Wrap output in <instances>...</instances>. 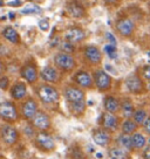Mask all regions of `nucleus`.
Instances as JSON below:
<instances>
[{
    "instance_id": "1",
    "label": "nucleus",
    "mask_w": 150,
    "mask_h": 159,
    "mask_svg": "<svg viewBox=\"0 0 150 159\" xmlns=\"http://www.w3.org/2000/svg\"><path fill=\"white\" fill-rule=\"evenodd\" d=\"M38 96L45 104H52L59 101L58 90L50 85H40L38 89Z\"/></svg>"
},
{
    "instance_id": "2",
    "label": "nucleus",
    "mask_w": 150,
    "mask_h": 159,
    "mask_svg": "<svg viewBox=\"0 0 150 159\" xmlns=\"http://www.w3.org/2000/svg\"><path fill=\"white\" fill-rule=\"evenodd\" d=\"M54 62L55 65L62 70H72L75 66L74 59L68 53H65V52L55 55Z\"/></svg>"
},
{
    "instance_id": "3",
    "label": "nucleus",
    "mask_w": 150,
    "mask_h": 159,
    "mask_svg": "<svg viewBox=\"0 0 150 159\" xmlns=\"http://www.w3.org/2000/svg\"><path fill=\"white\" fill-rule=\"evenodd\" d=\"M35 142H36V144L40 149L45 150V151H50V150H53L55 148L54 139L52 138V136L49 134H47L45 131L39 132L36 134Z\"/></svg>"
},
{
    "instance_id": "4",
    "label": "nucleus",
    "mask_w": 150,
    "mask_h": 159,
    "mask_svg": "<svg viewBox=\"0 0 150 159\" xmlns=\"http://www.w3.org/2000/svg\"><path fill=\"white\" fill-rule=\"evenodd\" d=\"M0 115H1V118L12 122L18 118V112L13 103L11 102H2L0 105Z\"/></svg>"
},
{
    "instance_id": "5",
    "label": "nucleus",
    "mask_w": 150,
    "mask_h": 159,
    "mask_svg": "<svg viewBox=\"0 0 150 159\" xmlns=\"http://www.w3.org/2000/svg\"><path fill=\"white\" fill-rule=\"evenodd\" d=\"M1 137H2V140L5 142L6 144L12 145L14 144L18 139V131L10 124H6L2 126L1 129Z\"/></svg>"
},
{
    "instance_id": "6",
    "label": "nucleus",
    "mask_w": 150,
    "mask_h": 159,
    "mask_svg": "<svg viewBox=\"0 0 150 159\" xmlns=\"http://www.w3.org/2000/svg\"><path fill=\"white\" fill-rule=\"evenodd\" d=\"M85 30L80 28V27H70L66 30L65 33V38L67 41H69L72 43H75V42H80L85 39Z\"/></svg>"
},
{
    "instance_id": "7",
    "label": "nucleus",
    "mask_w": 150,
    "mask_h": 159,
    "mask_svg": "<svg viewBox=\"0 0 150 159\" xmlns=\"http://www.w3.org/2000/svg\"><path fill=\"white\" fill-rule=\"evenodd\" d=\"M95 84L100 90H107L110 88L111 80L110 76L103 70H99L95 74Z\"/></svg>"
},
{
    "instance_id": "8",
    "label": "nucleus",
    "mask_w": 150,
    "mask_h": 159,
    "mask_svg": "<svg viewBox=\"0 0 150 159\" xmlns=\"http://www.w3.org/2000/svg\"><path fill=\"white\" fill-rule=\"evenodd\" d=\"M65 97L66 99L73 103V102H81L85 98V93L79 88H75V87H68L65 90Z\"/></svg>"
},
{
    "instance_id": "9",
    "label": "nucleus",
    "mask_w": 150,
    "mask_h": 159,
    "mask_svg": "<svg viewBox=\"0 0 150 159\" xmlns=\"http://www.w3.org/2000/svg\"><path fill=\"white\" fill-rule=\"evenodd\" d=\"M32 123H33V126L39 130H46L49 128L50 122H49V117L45 114V112H41V111H38L36 115L34 116V118L32 119Z\"/></svg>"
},
{
    "instance_id": "10",
    "label": "nucleus",
    "mask_w": 150,
    "mask_h": 159,
    "mask_svg": "<svg viewBox=\"0 0 150 159\" xmlns=\"http://www.w3.org/2000/svg\"><path fill=\"white\" fill-rule=\"evenodd\" d=\"M102 126L110 131H115L119 128V118L111 112H105L102 116Z\"/></svg>"
},
{
    "instance_id": "11",
    "label": "nucleus",
    "mask_w": 150,
    "mask_h": 159,
    "mask_svg": "<svg viewBox=\"0 0 150 159\" xmlns=\"http://www.w3.org/2000/svg\"><path fill=\"white\" fill-rule=\"evenodd\" d=\"M116 28L120 32V34L124 35V36H128L130 35L133 32H134V28H135V25L133 22V20L130 19H121L119 20V22L116 24Z\"/></svg>"
},
{
    "instance_id": "12",
    "label": "nucleus",
    "mask_w": 150,
    "mask_h": 159,
    "mask_svg": "<svg viewBox=\"0 0 150 159\" xmlns=\"http://www.w3.org/2000/svg\"><path fill=\"white\" fill-rule=\"evenodd\" d=\"M36 112H38V107L34 99H27L22 104V115L26 119H33Z\"/></svg>"
},
{
    "instance_id": "13",
    "label": "nucleus",
    "mask_w": 150,
    "mask_h": 159,
    "mask_svg": "<svg viewBox=\"0 0 150 159\" xmlns=\"http://www.w3.org/2000/svg\"><path fill=\"white\" fill-rule=\"evenodd\" d=\"M125 85L131 93H141L143 83L140 80V77H137L136 75H130L129 77L125 80Z\"/></svg>"
},
{
    "instance_id": "14",
    "label": "nucleus",
    "mask_w": 150,
    "mask_h": 159,
    "mask_svg": "<svg viewBox=\"0 0 150 159\" xmlns=\"http://www.w3.org/2000/svg\"><path fill=\"white\" fill-rule=\"evenodd\" d=\"M21 76L26 81H28V83H33L38 79V73H36V69H35L34 66L26 65L21 68Z\"/></svg>"
},
{
    "instance_id": "15",
    "label": "nucleus",
    "mask_w": 150,
    "mask_h": 159,
    "mask_svg": "<svg viewBox=\"0 0 150 159\" xmlns=\"http://www.w3.org/2000/svg\"><path fill=\"white\" fill-rule=\"evenodd\" d=\"M93 139H94V142L96 144L100 145V146H103V148L107 146L110 142L109 134H107L105 130H95L93 132Z\"/></svg>"
},
{
    "instance_id": "16",
    "label": "nucleus",
    "mask_w": 150,
    "mask_h": 159,
    "mask_svg": "<svg viewBox=\"0 0 150 159\" xmlns=\"http://www.w3.org/2000/svg\"><path fill=\"white\" fill-rule=\"evenodd\" d=\"M85 56L90 63L97 65L99 62H101V53L96 47H87L85 49Z\"/></svg>"
},
{
    "instance_id": "17",
    "label": "nucleus",
    "mask_w": 150,
    "mask_h": 159,
    "mask_svg": "<svg viewBox=\"0 0 150 159\" xmlns=\"http://www.w3.org/2000/svg\"><path fill=\"white\" fill-rule=\"evenodd\" d=\"M67 12L73 18H81L85 15V8L79 2H75V1L67 5Z\"/></svg>"
},
{
    "instance_id": "18",
    "label": "nucleus",
    "mask_w": 150,
    "mask_h": 159,
    "mask_svg": "<svg viewBox=\"0 0 150 159\" xmlns=\"http://www.w3.org/2000/svg\"><path fill=\"white\" fill-rule=\"evenodd\" d=\"M41 77L42 80H45L47 82H56L58 80H59V74H58V71L53 68V67H45L42 71H41Z\"/></svg>"
},
{
    "instance_id": "19",
    "label": "nucleus",
    "mask_w": 150,
    "mask_h": 159,
    "mask_svg": "<svg viewBox=\"0 0 150 159\" xmlns=\"http://www.w3.org/2000/svg\"><path fill=\"white\" fill-rule=\"evenodd\" d=\"M75 81L76 83L81 87H85V88H89L93 84V80L90 77V75L87 71H80L75 75Z\"/></svg>"
},
{
    "instance_id": "20",
    "label": "nucleus",
    "mask_w": 150,
    "mask_h": 159,
    "mask_svg": "<svg viewBox=\"0 0 150 159\" xmlns=\"http://www.w3.org/2000/svg\"><path fill=\"white\" fill-rule=\"evenodd\" d=\"M26 93H27V89H26V85L24 83H16L14 84V87L12 88L11 90V95H12V97L15 99H21L24 98L26 96Z\"/></svg>"
},
{
    "instance_id": "21",
    "label": "nucleus",
    "mask_w": 150,
    "mask_h": 159,
    "mask_svg": "<svg viewBox=\"0 0 150 159\" xmlns=\"http://www.w3.org/2000/svg\"><path fill=\"white\" fill-rule=\"evenodd\" d=\"M127 151L128 150L123 149L121 146L113 148L109 150V157L110 159H129V154Z\"/></svg>"
},
{
    "instance_id": "22",
    "label": "nucleus",
    "mask_w": 150,
    "mask_h": 159,
    "mask_svg": "<svg viewBox=\"0 0 150 159\" xmlns=\"http://www.w3.org/2000/svg\"><path fill=\"white\" fill-rule=\"evenodd\" d=\"M2 35L6 40H8L12 43H19L20 42V36L16 33V30L12 27H6L2 32Z\"/></svg>"
},
{
    "instance_id": "23",
    "label": "nucleus",
    "mask_w": 150,
    "mask_h": 159,
    "mask_svg": "<svg viewBox=\"0 0 150 159\" xmlns=\"http://www.w3.org/2000/svg\"><path fill=\"white\" fill-rule=\"evenodd\" d=\"M105 108L108 112H111V114H115L117 110L120 109V103L119 101L114 97H107L105 99Z\"/></svg>"
},
{
    "instance_id": "24",
    "label": "nucleus",
    "mask_w": 150,
    "mask_h": 159,
    "mask_svg": "<svg viewBox=\"0 0 150 159\" xmlns=\"http://www.w3.org/2000/svg\"><path fill=\"white\" fill-rule=\"evenodd\" d=\"M117 143H119V145H120L121 148H123V149H125V150H131V148H134L130 134H121V136H119Z\"/></svg>"
},
{
    "instance_id": "25",
    "label": "nucleus",
    "mask_w": 150,
    "mask_h": 159,
    "mask_svg": "<svg viewBox=\"0 0 150 159\" xmlns=\"http://www.w3.org/2000/svg\"><path fill=\"white\" fill-rule=\"evenodd\" d=\"M131 142H133V146H134L135 149H142V148L145 145L144 136L141 134H131Z\"/></svg>"
},
{
    "instance_id": "26",
    "label": "nucleus",
    "mask_w": 150,
    "mask_h": 159,
    "mask_svg": "<svg viewBox=\"0 0 150 159\" xmlns=\"http://www.w3.org/2000/svg\"><path fill=\"white\" fill-rule=\"evenodd\" d=\"M136 129H137V124H136L135 120H131V119H127L122 125V131L127 134H134Z\"/></svg>"
},
{
    "instance_id": "27",
    "label": "nucleus",
    "mask_w": 150,
    "mask_h": 159,
    "mask_svg": "<svg viewBox=\"0 0 150 159\" xmlns=\"http://www.w3.org/2000/svg\"><path fill=\"white\" fill-rule=\"evenodd\" d=\"M69 109L74 115L83 114V111H85V109H86L85 102L81 101V102H73V103H69Z\"/></svg>"
},
{
    "instance_id": "28",
    "label": "nucleus",
    "mask_w": 150,
    "mask_h": 159,
    "mask_svg": "<svg viewBox=\"0 0 150 159\" xmlns=\"http://www.w3.org/2000/svg\"><path fill=\"white\" fill-rule=\"evenodd\" d=\"M122 112H123V116L127 117V118H129L131 117V115H134V109H133V104H131V102H130L129 99H124L123 102H122Z\"/></svg>"
},
{
    "instance_id": "29",
    "label": "nucleus",
    "mask_w": 150,
    "mask_h": 159,
    "mask_svg": "<svg viewBox=\"0 0 150 159\" xmlns=\"http://www.w3.org/2000/svg\"><path fill=\"white\" fill-rule=\"evenodd\" d=\"M147 112L143 109H138L134 112V120L137 124H144V122L147 120Z\"/></svg>"
},
{
    "instance_id": "30",
    "label": "nucleus",
    "mask_w": 150,
    "mask_h": 159,
    "mask_svg": "<svg viewBox=\"0 0 150 159\" xmlns=\"http://www.w3.org/2000/svg\"><path fill=\"white\" fill-rule=\"evenodd\" d=\"M41 11L42 10L38 5L32 4V5L26 6L24 10H21V13L22 14H38V13H41Z\"/></svg>"
},
{
    "instance_id": "31",
    "label": "nucleus",
    "mask_w": 150,
    "mask_h": 159,
    "mask_svg": "<svg viewBox=\"0 0 150 159\" xmlns=\"http://www.w3.org/2000/svg\"><path fill=\"white\" fill-rule=\"evenodd\" d=\"M61 49H62V52L70 54V53H73V52L75 50L74 43H72V42H69V41H65V42L61 45Z\"/></svg>"
},
{
    "instance_id": "32",
    "label": "nucleus",
    "mask_w": 150,
    "mask_h": 159,
    "mask_svg": "<svg viewBox=\"0 0 150 159\" xmlns=\"http://www.w3.org/2000/svg\"><path fill=\"white\" fill-rule=\"evenodd\" d=\"M105 52L109 55V57H111V59H116V56H117V54H116V46L114 45L105 46Z\"/></svg>"
},
{
    "instance_id": "33",
    "label": "nucleus",
    "mask_w": 150,
    "mask_h": 159,
    "mask_svg": "<svg viewBox=\"0 0 150 159\" xmlns=\"http://www.w3.org/2000/svg\"><path fill=\"white\" fill-rule=\"evenodd\" d=\"M39 27H40L41 30H48L49 28V22L47 19H42L39 21Z\"/></svg>"
},
{
    "instance_id": "34",
    "label": "nucleus",
    "mask_w": 150,
    "mask_h": 159,
    "mask_svg": "<svg viewBox=\"0 0 150 159\" xmlns=\"http://www.w3.org/2000/svg\"><path fill=\"white\" fill-rule=\"evenodd\" d=\"M8 84H10V81H8V79H7L6 76H2V77H1V80H0V87H1V89H2V90L7 89Z\"/></svg>"
},
{
    "instance_id": "35",
    "label": "nucleus",
    "mask_w": 150,
    "mask_h": 159,
    "mask_svg": "<svg viewBox=\"0 0 150 159\" xmlns=\"http://www.w3.org/2000/svg\"><path fill=\"white\" fill-rule=\"evenodd\" d=\"M143 76L147 80H150V66H145L143 69Z\"/></svg>"
},
{
    "instance_id": "36",
    "label": "nucleus",
    "mask_w": 150,
    "mask_h": 159,
    "mask_svg": "<svg viewBox=\"0 0 150 159\" xmlns=\"http://www.w3.org/2000/svg\"><path fill=\"white\" fill-rule=\"evenodd\" d=\"M143 126H144L145 131H147L148 134H150V117H148V118H147V120L144 122Z\"/></svg>"
},
{
    "instance_id": "37",
    "label": "nucleus",
    "mask_w": 150,
    "mask_h": 159,
    "mask_svg": "<svg viewBox=\"0 0 150 159\" xmlns=\"http://www.w3.org/2000/svg\"><path fill=\"white\" fill-rule=\"evenodd\" d=\"M143 157H144V159H150V146L145 148L144 152H143Z\"/></svg>"
},
{
    "instance_id": "38",
    "label": "nucleus",
    "mask_w": 150,
    "mask_h": 159,
    "mask_svg": "<svg viewBox=\"0 0 150 159\" xmlns=\"http://www.w3.org/2000/svg\"><path fill=\"white\" fill-rule=\"evenodd\" d=\"M107 38L109 39V41H110V45H114V46H116V41H115V38L113 36V35L110 34V33H108L107 34Z\"/></svg>"
},
{
    "instance_id": "39",
    "label": "nucleus",
    "mask_w": 150,
    "mask_h": 159,
    "mask_svg": "<svg viewBox=\"0 0 150 159\" xmlns=\"http://www.w3.org/2000/svg\"><path fill=\"white\" fill-rule=\"evenodd\" d=\"M8 5H10V6H20L21 1H20V0H14V1H11V2H8Z\"/></svg>"
},
{
    "instance_id": "40",
    "label": "nucleus",
    "mask_w": 150,
    "mask_h": 159,
    "mask_svg": "<svg viewBox=\"0 0 150 159\" xmlns=\"http://www.w3.org/2000/svg\"><path fill=\"white\" fill-rule=\"evenodd\" d=\"M25 132H27V136H32V134H33V130H32V128H28V126H26L25 128Z\"/></svg>"
},
{
    "instance_id": "41",
    "label": "nucleus",
    "mask_w": 150,
    "mask_h": 159,
    "mask_svg": "<svg viewBox=\"0 0 150 159\" xmlns=\"http://www.w3.org/2000/svg\"><path fill=\"white\" fill-rule=\"evenodd\" d=\"M105 2H107V4H114V2H116V0H103Z\"/></svg>"
},
{
    "instance_id": "42",
    "label": "nucleus",
    "mask_w": 150,
    "mask_h": 159,
    "mask_svg": "<svg viewBox=\"0 0 150 159\" xmlns=\"http://www.w3.org/2000/svg\"><path fill=\"white\" fill-rule=\"evenodd\" d=\"M8 16H10L11 19H13V18H14V14H13V13H11V14H8Z\"/></svg>"
},
{
    "instance_id": "43",
    "label": "nucleus",
    "mask_w": 150,
    "mask_h": 159,
    "mask_svg": "<svg viewBox=\"0 0 150 159\" xmlns=\"http://www.w3.org/2000/svg\"><path fill=\"white\" fill-rule=\"evenodd\" d=\"M148 89L150 90V82H149V84H148Z\"/></svg>"
},
{
    "instance_id": "44",
    "label": "nucleus",
    "mask_w": 150,
    "mask_h": 159,
    "mask_svg": "<svg viewBox=\"0 0 150 159\" xmlns=\"http://www.w3.org/2000/svg\"><path fill=\"white\" fill-rule=\"evenodd\" d=\"M30 1H36V0H30Z\"/></svg>"
}]
</instances>
